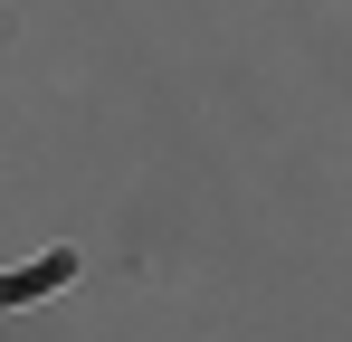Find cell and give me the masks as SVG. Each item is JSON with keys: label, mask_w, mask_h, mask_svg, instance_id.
<instances>
[{"label": "cell", "mask_w": 352, "mask_h": 342, "mask_svg": "<svg viewBox=\"0 0 352 342\" xmlns=\"http://www.w3.org/2000/svg\"><path fill=\"white\" fill-rule=\"evenodd\" d=\"M76 276V257H48V266H29V276H10L0 285V304H19V295H38V285H67Z\"/></svg>", "instance_id": "obj_1"}]
</instances>
